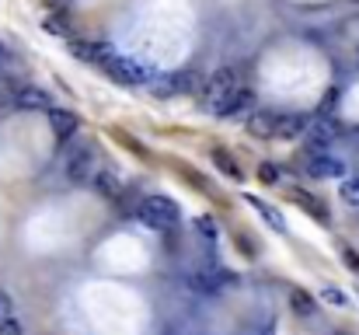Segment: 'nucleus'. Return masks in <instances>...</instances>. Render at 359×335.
Returning <instances> with one entry per match:
<instances>
[{"label": "nucleus", "instance_id": "bb28decb", "mask_svg": "<svg viewBox=\"0 0 359 335\" xmlns=\"http://www.w3.org/2000/svg\"><path fill=\"white\" fill-rule=\"evenodd\" d=\"M53 4H56V7H67V0H53Z\"/></svg>", "mask_w": 359, "mask_h": 335}, {"label": "nucleus", "instance_id": "9d476101", "mask_svg": "<svg viewBox=\"0 0 359 335\" xmlns=\"http://www.w3.org/2000/svg\"><path fill=\"white\" fill-rule=\"evenodd\" d=\"M276 115L272 109H255L248 115V133L258 136V140H272V129H276Z\"/></svg>", "mask_w": 359, "mask_h": 335}, {"label": "nucleus", "instance_id": "9b49d317", "mask_svg": "<svg viewBox=\"0 0 359 335\" xmlns=\"http://www.w3.org/2000/svg\"><path fill=\"white\" fill-rule=\"evenodd\" d=\"M49 126H53V133L60 136V140H70L74 133H77V112H67V109H49Z\"/></svg>", "mask_w": 359, "mask_h": 335}, {"label": "nucleus", "instance_id": "f257e3e1", "mask_svg": "<svg viewBox=\"0 0 359 335\" xmlns=\"http://www.w3.org/2000/svg\"><path fill=\"white\" fill-rule=\"evenodd\" d=\"M241 91H244V81H241L238 67H220L203 84V105H206V112H213V115H227L231 105L238 102Z\"/></svg>", "mask_w": 359, "mask_h": 335}, {"label": "nucleus", "instance_id": "2eb2a0df", "mask_svg": "<svg viewBox=\"0 0 359 335\" xmlns=\"http://www.w3.org/2000/svg\"><path fill=\"white\" fill-rule=\"evenodd\" d=\"M210 157H213V164H217V168H220L227 178H234V182H241V178H244V168L238 164V157H231L227 150H220V147H217Z\"/></svg>", "mask_w": 359, "mask_h": 335}, {"label": "nucleus", "instance_id": "7ed1b4c3", "mask_svg": "<svg viewBox=\"0 0 359 335\" xmlns=\"http://www.w3.org/2000/svg\"><path fill=\"white\" fill-rule=\"evenodd\" d=\"M102 168L105 164H102V154H98L95 143H77V150H70V157H67V178L77 182V185L95 182V175Z\"/></svg>", "mask_w": 359, "mask_h": 335}, {"label": "nucleus", "instance_id": "ddd939ff", "mask_svg": "<svg viewBox=\"0 0 359 335\" xmlns=\"http://www.w3.org/2000/svg\"><path fill=\"white\" fill-rule=\"evenodd\" d=\"M95 189H98L102 196H109V199H122V196H126V189H122V182L116 178L112 168H102V171L95 175Z\"/></svg>", "mask_w": 359, "mask_h": 335}, {"label": "nucleus", "instance_id": "f3484780", "mask_svg": "<svg viewBox=\"0 0 359 335\" xmlns=\"http://www.w3.org/2000/svg\"><path fill=\"white\" fill-rule=\"evenodd\" d=\"M290 304H293V311H297V315H304V318H311V315L318 311V304H314V297H311L307 290H293Z\"/></svg>", "mask_w": 359, "mask_h": 335}, {"label": "nucleus", "instance_id": "f8f14e48", "mask_svg": "<svg viewBox=\"0 0 359 335\" xmlns=\"http://www.w3.org/2000/svg\"><path fill=\"white\" fill-rule=\"evenodd\" d=\"M70 53L77 56V60H84V63H105V56H109V49L105 46H98V42H84V39H70Z\"/></svg>", "mask_w": 359, "mask_h": 335}, {"label": "nucleus", "instance_id": "dca6fc26", "mask_svg": "<svg viewBox=\"0 0 359 335\" xmlns=\"http://www.w3.org/2000/svg\"><path fill=\"white\" fill-rule=\"evenodd\" d=\"M244 199H248V203H251V206H255V210H258V214H262V217H265V221L272 223V227H276V230H279V234H283V230H286V223H283V214H279V210H272V206H265V203H262V199H258V196H244Z\"/></svg>", "mask_w": 359, "mask_h": 335}, {"label": "nucleus", "instance_id": "6e6552de", "mask_svg": "<svg viewBox=\"0 0 359 335\" xmlns=\"http://www.w3.org/2000/svg\"><path fill=\"white\" fill-rule=\"evenodd\" d=\"M11 105L25 112H49L53 109V98L42 88H35V84H21V88H14V102Z\"/></svg>", "mask_w": 359, "mask_h": 335}, {"label": "nucleus", "instance_id": "f03ea898", "mask_svg": "<svg viewBox=\"0 0 359 335\" xmlns=\"http://www.w3.org/2000/svg\"><path fill=\"white\" fill-rule=\"evenodd\" d=\"M133 217L143 221L150 230H175L182 221V210L168 196H143V199H133Z\"/></svg>", "mask_w": 359, "mask_h": 335}, {"label": "nucleus", "instance_id": "20e7f679", "mask_svg": "<svg viewBox=\"0 0 359 335\" xmlns=\"http://www.w3.org/2000/svg\"><path fill=\"white\" fill-rule=\"evenodd\" d=\"M339 136H342V126H339L332 115H314V119L307 122V133H304L311 154H328Z\"/></svg>", "mask_w": 359, "mask_h": 335}, {"label": "nucleus", "instance_id": "b1692460", "mask_svg": "<svg viewBox=\"0 0 359 335\" xmlns=\"http://www.w3.org/2000/svg\"><path fill=\"white\" fill-rule=\"evenodd\" d=\"M258 178H262V182H276V178H279V168H276V164H262Z\"/></svg>", "mask_w": 359, "mask_h": 335}, {"label": "nucleus", "instance_id": "cd10ccee", "mask_svg": "<svg viewBox=\"0 0 359 335\" xmlns=\"http://www.w3.org/2000/svg\"><path fill=\"white\" fill-rule=\"evenodd\" d=\"M4 56H7V53H4V46H0V63H4Z\"/></svg>", "mask_w": 359, "mask_h": 335}, {"label": "nucleus", "instance_id": "4468645a", "mask_svg": "<svg viewBox=\"0 0 359 335\" xmlns=\"http://www.w3.org/2000/svg\"><path fill=\"white\" fill-rule=\"evenodd\" d=\"M293 203H297V206H304L311 217H318L321 223H328V206H325V203H321L314 192H304V189H297V192H293Z\"/></svg>", "mask_w": 359, "mask_h": 335}, {"label": "nucleus", "instance_id": "423d86ee", "mask_svg": "<svg viewBox=\"0 0 359 335\" xmlns=\"http://www.w3.org/2000/svg\"><path fill=\"white\" fill-rule=\"evenodd\" d=\"M185 283L199 294H220V290L234 287V272H227V269H196V272L185 276Z\"/></svg>", "mask_w": 359, "mask_h": 335}, {"label": "nucleus", "instance_id": "393cba45", "mask_svg": "<svg viewBox=\"0 0 359 335\" xmlns=\"http://www.w3.org/2000/svg\"><path fill=\"white\" fill-rule=\"evenodd\" d=\"M0 335H25V332H21L18 322H7V325H0Z\"/></svg>", "mask_w": 359, "mask_h": 335}, {"label": "nucleus", "instance_id": "6ab92c4d", "mask_svg": "<svg viewBox=\"0 0 359 335\" xmlns=\"http://www.w3.org/2000/svg\"><path fill=\"white\" fill-rule=\"evenodd\" d=\"M342 199H346L349 206H359V175H353V178L342 182Z\"/></svg>", "mask_w": 359, "mask_h": 335}, {"label": "nucleus", "instance_id": "a211bd4d", "mask_svg": "<svg viewBox=\"0 0 359 335\" xmlns=\"http://www.w3.org/2000/svg\"><path fill=\"white\" fill-rule=\"evenodd\" d=\"M251 105H255V98H251V91L244 88V91L238 95V102L231 105V112H227V115H231V119H241V115H251V112H248Z\"/></svg>", "mask_w": 359, "mask_h": 335}, {"label": "nucleus", "instance_id": "5701e85b", "mask_svg": "<svg viewBox=\"0 0 359 335\" xmlns=\"http://www.w3.org/2000/svg\"><path fill=\"white\" fill-rule=\"evenodd\" d=\"M196 227H199V234H206V237H217V234H220V227L210 221V217H199V221H196Z\"/></svg>", "mask_w": 359, "mask_h": 335}, {"label": "nucleus", "instance_id": "a878e982", "mask_svg": "<svg viewBox=\"0 0 359 335\" xmlns=\"http://www.w3.org/2000/svg\"><path fill=\"white\" fill-rule=\"evenodd\" d=\"M346 265H349V269H359V255H353L349 248H346Z\"/></svg>", "mask_w": 359, "mask_h": 335}, {"label": "nucleus", "instance_id": "412c9836", "mask_svg": "<svg viewBox=\"0 0 359 335\" xmlns=\"http://www.w3.org/2000/svg\"><path fill=\"white\" fill-rule=\"evenodd\" d=\"M7 322H14V301L0 290V325H7Z\"/></svg>", "mask_w": 359, "mask_h": 335}, {"label": "nucleus", "instance_id": "aec40b11", "mask_svg": "<svg viewBox=\"0 0 359 335\" xmlns=\"http://www.w3.org/2000/svg\"><path fill=\"white\" fill-rule=\"evenodd\" d=\"M42 28H46L49 35H67V18H63V14H46Z\"/></svg>", "mask_w": 359, "mask_h": 335}, {"label": "nucleus", "instance_id": "4be33fe9", "mask_svg": "<svg viewBox=\"0 0 359 335\" xmlns=\"http://www.w3.org/2000/svg\"><path fill=\"white\" fill-rule=\"evenodd\" d=\"M321 301H328V304H339V308H342V304H346V294H342V290H335V287H325V290H321Z\"/></svg>", "mask_w": 359, "mask_h": 335}, {"label": "nucleus", "instance_id": "0eeeda50", "mask_svg": "<svg viewBox=\"0 0 359 335\" xmlns=\"http://www.w3.org/2000/svg\"><path fill=\"white\" fill-rule=\"evenodd\" d=\"M307 122H311V115H300V112H279V115H276L272 140H300V136L307 133Z\"/></svg>", "mask_w": 359, "mask_h": 335}, {"label": "nucleus", "instance_id": "39448f33", "mask_svg": "<svg viewBox=\"0 0 359 335\" xmlns=\"http://www.w3.org/2000/svg\"><path fill=\"white\" fill-rule=\"evenodd\" d=\"M102 67L109 70L112 81H119L122 88H136V84H147V81H150V70H147L143 63H136L133 56H116V53H109Z\"/></svg>", "mask_w": 359, "mask_h": 335}, {"label": "nucleus", "instance_id": "c85d7f7f", "mask_svg": "<svg viewBox=\"0 0 359 335\" xmlns=\"http://www.w3.org/2000/svg\"><path fill=\"white\" fill-rule=\"evenodd\" d=\"M0 81H4V77H0Z\"/></svg>", "mask_w": 359, "mask_h": 335}, {"label": "nucleus", "instance_id": "1a4fd4ad", "mask_svg": "<svg viewBox=\"0 0 359 335\" xmlns=\"http://www.w3.org/2000/svg\"><path fill=\"white\" fill-rule=\"evenodd\" d=\"M307 171L314 178H342L346 175V164L339 157H332V154H311L307 157Z\"/></svg>", "mask_w": 359, "mask_h": 335}]
</instances>
